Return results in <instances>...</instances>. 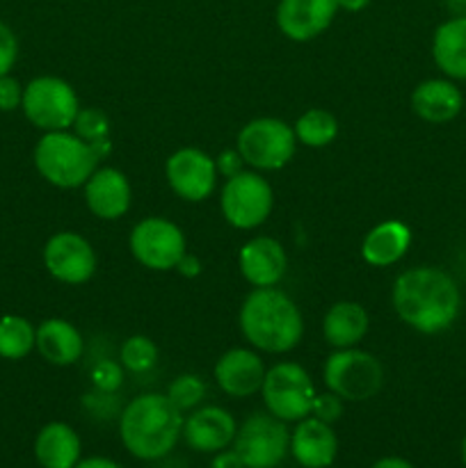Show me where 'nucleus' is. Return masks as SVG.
I'll list each match as a JSON object with an SVG mask.
<instances>
[{
  "label": "nucleus",
  "instance_id": "obj_4",
  "mask_svg": "<svg viewBox=\"0 0 466 468\" xmlns=\"http://www.w3.org/2000/svg\"><path fill=\"white\" fill-rule=\"evenodd\" d=\"M32 160L46 183L59 190H76L99 169L101 155L91 142H85L76 133L53 131L39 137Z\"/></svg>",
  "mask_w": 466,
  "mask_h": 468
},
{
  "label": "nucleus",
  "instance_id": "obj_13",
  "mask_svg": "<svg viewBox=\"0 0 466 468\" xmlns=\"http://www.w3.org/2000/svg\"><path fill=\"white\" fill-rule=\"evenodd\" d=\"M44 268L50 277L67 286H80L87 283L96 272V251L85 236L76 231H58L46 240Z\"/></svg>",
  "mask_w": 466,
  "mask_h": 468
},
{
  "label": "nucleus",
  "instance_id": "obj_9",
  "mask_svg": "<svg viewBox=\"0 0 466 468\" xmlns=\"http://www.w3.org/2000/svg\"><path fill=\"white\" fill-rule=\"evenodd\" d=\"M315 393L318 391L311 375L295 361H279L265 370L263 387H260L263 405L283 423H297L311 416Z\"/></svg>",
  "mask_w": 466,
  "mask_h": 468
},
{
  "label": "nucleus",
  "instance_id": "obj_19",
  "mask_svg": "<svg viewBox=\"0 0 466 468\" xmlns=\"http://www.w3.org/2000/svg\"><path fill=\"white\" fill-rule=\"evenodd\" d=\"M291 455L304 468H327L338 455L336 432L329 423L315 416L297 420V428L291 432Z\"/></svg>",
  "mask_w": 466,
  "mask_h": 468
},
{
  "label": "nucleus",
  "instance_id": "obj_16",
  "mask_svg": "<svg viewBox=\"0 0 466 468\" xmlns=\"http://www.w3.org/2000/svg\"><path fill=\"white\" fill-rule=\"evenodd\" d=\"M336 0H279L277 26L291 41H311L332 26Z\"/></svg>",
  "mask_w": 466,
  "mask_h": 468
},
{
  "label": "nucleus",
  "instance_id": "obj_21",
  "mask_svg": "<svg viewBox=\"0 0 466 468\" xmlns=\"http://www.w3.org/2000/svg\"><path fill=\"white\" fill-rule=\"evenodd\" d=\"M35 350L50 366L67 368V366L78 364L82 359V355H85V338L78 332L76 324L69 323V320L48 318L37 324Z\"/></svg>",
  "mask_w": 466,
  "mask_h": 468
},
{
  "label": "nucleus",
  "instance_id": "obj_32",
  "mask_svg": "<svg viewBox=\"0 0 466 468\" xmlns=\"http://www.w3.org/2000/svg\"><path fill=\"white\" fill-rule=\"evenodd\" d=\"M91 382L101 393H112L122 387V364L101 361L91 368Z\"/></svg>",
  "mask_w": 466,
  "mask_h": 468
},
{
  "label": "nucleus",
  "instance_id": "obj_2",
  "mask_svg": "<svg viewBox=\"0 0 466 468\" xmlns=\"http://www.w3.org/2000/svg\"><path fill=\"white\" fill-rule=\"evenodd\" d=\"M238 323L245 341L268 355H286L295 350L304 336L300 306L277 286L254 288L242 302Z\"/></svg>",
  "mask_w": 466,
  "mask_h": 468
},
{
  "label": "nucleus",
  "instance_id": "obj_28",
  "mask_svg": "<svg viewBox=\"0 0 466 468\" xmlns=\"http://www.w3.org/2000/svg\"><path fill=\"white\" fill-rule=\"evenodd\" d=\"M119 364L128 373H149L158 364V346L149 336H142V334L126 338L122 350H119Z\"/></svg>",
  "mask_w": 466,
  "mask_h": 468
},
{
  "label": "nucleus",
  "instance_id": "obj_11",
  "mask_svg": "<svg viewBox=\"0 0 466 468\" xmlns=\"http://www.w3.org/2000/svg\"><path fill=\"white\" fill-rule=\"evenodd\" d=\"M233 451L247 468H277L291 451V432L277 416L251 414L238 428Z\"/></svg>",
  "mask_w": 466,
  "mask_h": 468
},
{
  "label": "nucleus",
  "instance_id": "obj_1",
  "mask_svg": "<svg viewBox=\"0 0 466 468\" xmlns=\"http://www.w3.org/2000/svg\"><path fill=\"white\" fill-rule=\"evenodd\" d=\"M391 304L397 318L418 334H441L460 315L461 292L446 270L418 265L397 274Z\"/></svg>",
  "mask_w": 466,
  "mask_h": 468
},
{
  "label": "nucleus",
  "instance_id": "obj_12",
  "mask_svg": "<svg viewBox=\"0 0 466 468\" xmlns=\"http://www.w3.org/2000/svg\"><path fill=\"white\" fill-rule=\"evenodd\" d=\"M164 176L174 195L190 204L210 199L217 187V167L215 158L196 146H183L174 151L164 163Z\"/></svg>",
  "mask_w": 466,
  "mask_h": 468
},
{
  "label": "nucleus",
  "instance_id": "obj_17",
  "mask_svg": "<svg viewBox=\"0 0 466 468\" xmlns=\"http://www.w3.org/2000/svg\"><path fill=\"white\" fill-rule=\"evenodd\" d=\"M265 364L251 347H231L215 361V382L227 396L249 398L260 391L265 379Z\"/></svg>",
  "mask_w": 466,
  "mask_h": 468
},
{
  "label": "nucleus",
  "instance_id": "obj_24",
  "mask_svg": "<svg viewBox=\"0 0 466 468\" xmlns=\"http://www.w3.org/2000/svg\"><path fill=\"white\" fill-rule=\"evenodd\" d=\"M80 437L62 420L44 425L35 439V457L41 468H73L80 462Z\"/></svg>",
  "mask_w": 466,
  "mask_h": 468
},
{
  "label": "nucleus",
  "instance_id": "obj_30",
  "mask_svg": "<svg viewBox=\"0 0 466 468\" xmlns=\"http://www.w3.org/2000/svg\"><path fill=\"white\" fill-rule=\"evenodd\" d=\"M73 133L85 142L105 140V137H110L108 114L99 108H80L76 122H73Z\"/></svg>",
  "mask_w": 466,
  "mask_h": 468
},
{
  "label": "nucleus",
  "instance_id": "obj_26",
  "mask_svg": "<svg viewBox=\"0 0 466 468\" xmlns=\"http://www.w3.org/2000/svg\"><path fill=\"white\" fill-rule=\"evenodd\" d=\"M37 327L23 315L0 318V359L21 361L35 350Z\"/></svg>",
  "mask_w": 466,
  "mask_h": 468
},
{
  "label": "nucleus",
  "instance_id": "obj_20",
  "mask_svg": "<svg viewBox=\"0 0 466 468\" xmlns=\"http://www.w3.org/2000/svg\"><path fill=\"white\" fill-rule=\"evenodd\" d=\"M464 108V94L450 78H429L411 91V110L428 123H448Z\"/></svg>",
  "mask_w": 466,
  "mask_h": 468
},
{
  "label": "nucleus",
  "instance_id": "obj_7",
  "mask_svg": "<svg viewBox=\"0 0 466 468\" xmlns=\"http://www.w3.org/2000/svg\"><path fill=\"white\" fill-rule=\"evenodd\" d=\"M238 154L256 172H277L292 160L297 149L295 131L283 119L259 117L240 128Z\"/></svg>",
  "mask_w": 466,
  "mask_h": 468
},
{
  "label": "nucleus",
  "instance_id": "obj_34",
  "mask_svg": "<svg viewBox=\"0 0 466 468\" xmlns=\"http://www.w3.org/2000/svg\"><path fill=\"white\" fill-rule=\"evenodd\" d=\"M23 103V85L14 76H0V112H14Z\"/></svg>",
  "mask_w": 466,
  "mask_h": 468
},
{
  "label": "nucleus",
  "instance_id": "obj_37",
  "mask_svg": "<svg viewBox=\"0 0 466 468\" xmlns=\"http://www.w3.org/2000/svg\"><path fill=\"white\" fill-rule=\"evenodd\" d=\"M176 270H178V274H183V277L192 279V277H196V274L201 272V263H199V259H196L195 254L185 251V256H183V259L178 261Z\"/></svg>",
  "mask_w": 466,
  "mask_h": 468
},
{
  "label": "nucleus",
  "instance_id": "obj_35",
  "mask_svg": "<svg viewBox=\"0 0 466 468\" xmlns=\"http://www.w3.org/2000/svg\"><path fill=\"white\" fill-rule=\"evenodd\" d=\"M215 167H217L219 176L231 178L245 169V160H242V155L238 154V149H224L222 154L215 158Z\"/></svg>",
  "mask_w": 466,
  "mask_h": 468
},
{
  "label": "nucleus",
  "instance_id": "obj_29",
  "mask_svg": "<svg viewBox=\"0 0 466 468\" xmlns=\"http://www.w3.org/2000/svg\"><path fill=\"white\" fill-rule=\"evenodd\" d=\"M164 396L172 400V405L178 411H192L201 405V400L206 398V382L196 375H178L172 384H169L167 393Z\"/></svg>",
  "mask_w": 466,
  "mask_h": 468
},
{
  "label": "nucleus",
  "instance_id": "obj_33",
  "mask_svg": "<svg viewBox=\"0 0 466 468\" xmlns=\"http://www.w3.org/2000/svg\"><path fill=\"white\" fill-rule=\"evenodd\" d=\"M18 59V39L12 27L0 21V76H7Z\"/></svg>",
  "mask_w": 466,
  "mask_h": 468
},
{
  "label": "nucleus",
  "instance_id": "obj_40",
  "mask_svg": "<svg viewBox=\"0 0 466 468\" xmlns=\"http://www.w3.org/2000/svg\"><path fill=\"white\" fill-rule=\"evenodd\" d=\"M338 3V9H345V12H361V9H365L370 5V0H336Z\"/></svg>",
  "mask_w": 466,
  "mask_h": 468
},
{
  "label": "nucleus",
  "instance_id": "obj_36",
  "mask_svg": "<svg viewBox=\"0 0 466 468\" xmlns=\"http://www.w3.org/2000/svg\"><path fill=\"white\" fill-rule=\"evenodd\" d=\"M210 468H247L245 462L240 460V455H238L236 451H228V448H224V451L215 452V460Z\"/></svg>",
  "mask_w": 466,
  "mask_h": 468
},
{
  "label": "nucleus",
  "instance_id": "obj_15",
  "mask_svg": "<svg viewBox=\"0 0 466 468\" xmlns=\"http://www.w3.org/2000/svg\"><path fill=\"white\" fill-rule=\"evenodd\" d=\"M238 268L254 288H272L286 277L288 254L277 238L256 236L240 247Z\"/></svg>",
  "mask_w": 466,
  "mask_h": 468
},
{
  "label": "nucleus",
  "instance_id": "obj_10",
  "mask_svg": "<svg viewBox=\"0 0 466 468\" xmlns=\"http://www.w3.org/2000/svg\"><path fill=\"white\" fill-rule=\"evenodd\" d=\"M128 247H131L132 259L142 268L154 270V272H169V270H176L178 261L185 256L187 240L176 222L151 215L132 227Z\"/></svg>",
  "mask_w": 466,
  "mask_h": 468
},
{
  "label": "nucleus",
  "instance_id": "obj_23",
  "mask_svg": "<svg viewBox=\"0 0 466 468\" xmlns=\"http://www.w3.org/2000/svg\"><path fill=\"white\" fill-rule=\"evenodd\" d=\"M370 318L368 311L359 302L343 300L327 309L323 318V336L334 350L356 347L368 334Z\"/></svg>",
  "mask_w": 466,
  "mask_h": 468
},
{
  "label": "nucleus",
  "instance_id": "obj_39",
  "mask_svg": "<svg viewBox=\"0 0 466 468\" xmlns=\"http://www.w3.org/2000/svg\"><path fill=\"white\" fill-rule=\"evenodd\" d=\"M370 468H414L407 460L402 457H382V460L375 462Z\"/></svg>",
  "mask_w": 466,
  "mask_h": 468
},
{
  "label": "nucleus",
  "instance_id": "obj_42",
  "mask_svg": "<svg viewBox=\"0 0 466 468\" xmlns=\"http://www.w3.org/2000/svg\"><path fill=\"white\" fill-rule=\"evenodd\" d=\"M461 462L466 464V437H464V441H461Z\"/></svg>",
  "mask_w": 466,
  "mask_h": 468
},
{
  "label": "nucleus",
  "instance_id": "obj_31",
  "mask_svg": "<svg viewBox=\"0 0 466 468\" xmlns=\"http://www.w3.org/2000/svg\"><path fill=\"white\" fill-rule=\"evenodd\" d=\"M343 398H338L336 393L324 391V393H315L313 407H311V416H315L318 420H324V423L334 425L345 411V405H343Z\"/></svg>",
  "mask_w": 466,
  "mask_h": 468
},
{
  "label": "nucleus",
  "instance_id": "obj_25",
  "mask_svg": "<svg viewBox=\"0 0 466 468\" xmlns=\"http://www.w3.org/2000/svg\"><path fill=\"white\" fill-rule=\"evenodd\" d=\"M432 59L450 80H466V18L450 16L434 30Z\"/></svg>",
  "mask_w": 466,
  "mask_h": 468
},
{
  "label": "nucleus",
  "instance_id": "obj_18",
  "mask_svg": "<svg viewBox=\"0 0 466 468\" xmlns=\"http://www.w3.org/2000/svg\"><path fill=\"white\" fill-rule=\"evenodd\" d=\"M238 423L224 407H199L183 420V439L196 452H219L236 439Z\"/></svg>",
  "mask_w": 466,
  "mask_h": 468
},
{
  "label": "nucleus",
  "instance_id": "obj_6",
  "mask_svg": "<svg viewBox=\"0 0 466 468\" xmlns=\"http://www.w3.org/2000/svg\"><path fill=\"white\" fill-rule=\"evenodd\" d=\"M23 114L35 128L44 133L73 128L80 101L71 82L58 76H37L23 87Z\"/></svg>",
  "mask_w": 466,
  "mask_h": 468
},
{
  "label": "nucleus",
  "instance_id": "obj_8",
  "mask_svg": "<svg viewBox=\"0 0 466 468\" xmlns=\"http://www.w3.org/2000/svg\"><path fill=\"white\" fill-rule=\"evenodd\" d=\"M274 208V190L256 169H242L227 178L219 192V210L233 229L251 231L263 227Z\"/></svg>",
  "mask_w": 466,
  "mask_h": 468
},
{
  "label": "nucleus",
  "instance_id": "obj_27",
  "mask_svg": "<svg viewBox=\"0 0 466 468\" xmlns=\"http://www.w3.org/2000/svg\"><path fill=\"white\" fill-rule=\"evenodd\" d=\"M295 137L309 149H324L338 137V119L329 110L311 108L295 122Z\"/></svg>",
  "mask_w": 466,
  "mask_h": 468
},
{
  "label": "nucleus",
  "instance_id": "obj_38",
  "mask_svg": "<svg viewBox=\"0 0 466 468\" xmlns=\"http://www.w3.org/2000/svg\"><path fill=\"white\" fill-rule=\"evenodd\" d=\"M73 468H122L117 462L108 460V457H87V460H80Z\"/></svg>",
  "mask_w": 466,
  "mask_h": 468
},
{
  "label": "nucleus",
  "instance_id": "obj_5",
  "mask_svg": "<svg viewBox=\"0 0 466 468\" xmlns=\"http://www.w3.org/2000/svg\"><path fill=\"white\" fill-rule=\"evenodd\" d=\"M323 382L327 391L345 402H364L377 396L384 387V366L370 352L345 347L327 356L323 366Z\"/></svg>",
  "mask_w": 466,
  "mask_h": 468
},
{
  "label": "nucleus",
  "instance_id": "obj_3",
  "mask_svg": "<svg viewBox=\"0 0 466 468\" xmlns=\"http://www.w3.org/2000/svg\"><path fill=\"white\" fill-rule=\"evenodd\" d=\"M119 437L123 448L137 460H163L183 437V414L167 396L142 393L123 407Z\"/></svg>",
  "mask_w": 466,
  "mask_h": 468
},
{
  "label": "nucleus",
  "instance_id": "obj_22",
  "mask_svg": "<svg viewBox=\"0 0 466 468\" xmlns=\"http://www.w3.org/2000/svg\"><path fill=\"white\" fill-rule=\"evenodd\" d=\"M411 247V231L405 222L387 219L370 229L361 240V259L373 268H391L405 259Z\"/></svg>",
  "mask_w": 466,
  "mask_h": 468
},
{
  "label": "nucleus",
  "instance_id": "obj_14",
  "mask_svg": "<svg viewBox=\"0 0 466 468\" xmlns=\"http://www.w3.org/2000/svg\"><path fill=\"white\" fill-rule=\"evenodd\" d=\"M85 206L94 218L114 222L131 210L132 187L128 176L114 167H99L82 186Z\"/></svg>",
  "mask_w": 466,
  "mask_h": 468
},
{
  "label": "nucleus",
  "instance_id": "obj_41",
  "mask_svg": "<svg viewBox=\"0 0 466 468\" xmlns=\"http://www.w3.org/2000/svg\"><path fill=\"white\" fill-rule=\"evenodd\" d=\"M443 3H446V9L452 16L466 18V0H443Z\"/></svg>",
  "mask_w": 466,
  "mask_h": 468
}]
</instances>
